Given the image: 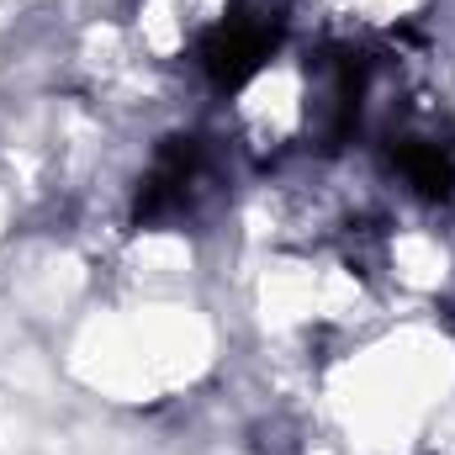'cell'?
I'll use <instances>...</instances> for the list:
<instances>
[{
  "mask_svg": "<svg viewBox=\"0 0 455 455\" xmlns=\"http://www.w3.org/2000/svg\"><path fill=\"white\" fill-rule=\"evenodd\" d=\"M275 43H281V5H270V0H238L223 21L202 37V69H207L212 85L238 91V85H249L265 69V59L275 53Z\"/></svg>",
  "mask_w": 455,
  "mask_h": 455,
  "instance_id": "6da1fadb",
  "label": "cell"
},
{
  "mask_svg": "<svg viewBox=\"0 0 455 455\" xmlns=\"http://www.w3.org/2000/svg\"><path fill=\"white\" fill-rule=\"evenodd\" d=\"M392 170L424 202H451L455 196V154L435 138H419V132L392 138Z\"/></svg>",
  "mask_w": 455,
  "mask_h": 455,
  "instance_id": "3957f363",
  "label": "cell"
},
{
  "mask_svg": "<svg viewBox=\"0 0 455 455\" xmlns=\"http://www.w3.org/2000/svg\"><path fill=\"white\" fill-rule=\"evenodd\" d=\"M202 186V143L196 138H170L164 154L154 159V170L143 175V191H138V218L159 223V218H175L191 207Z\"/></svg>",
  "mask_w": 455,
  "mask_h": 455,
  "instance_id": "7a4b0ae2",
  "label": "cell"
}]
</instances>
